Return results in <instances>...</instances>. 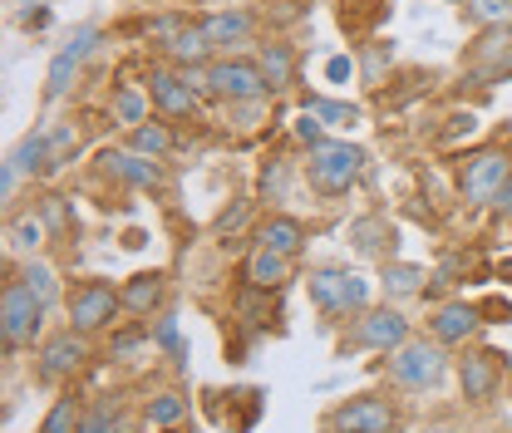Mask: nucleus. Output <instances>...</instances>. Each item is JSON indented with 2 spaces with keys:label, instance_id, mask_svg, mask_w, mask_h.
Returning a JSON list of instances; mask_svg holds the SVG:
<instances>
[{
  "label": "nucleus",
  "instance_id": "nucleus-1",
  "mask_svg": "<svg viewBox=\"0 0 512 433\" xmlns=\"http://www.w3.org/2000/svg\"><path fill=\"white\" fill-rule=\"evenodd\" d=\"M453 370V360H448V345L444 340H434V335H409L399 350H389L384 355V374H389V384L394 389H409V394H429V389H439Z\"/></svg>",
  "mask_w": 512,
  "mask_h": 433
},
{
  "label": "nucleus",
  "instance_id": "nucleus-2",
  "mask_svg": "<svg viewBox=\"0 0 512 433\" xmlns=\"http://www.w3.org/2000/svg\"><path fill=\"white\" fill-rule=\"evenodd\" d=\"M365 178V148L350 138H320L306 148V183L320 197H345Z\"/></svg>",
  "mask_w": 512,
  "mask_h": 433
},
{
  "label": "nucleus",
  "instance_id": "nucleus-3",
  "mask_svg": "<svg viewBox=\"0 0 512 433\" xmlns=\"http://www.w3.org/2000/svg\"><path fill=\"white\" fill-rule=\"evenodd\" d=\"M306 291H311V306L325 320H350V315L370 310V301H375L370 276L365 271H350V266H311Z\"/></svg>",
  "mask_w": 512,
  "mask_h": 433
},
{
  "label": "nucleus",
  "instance_id": "nucleus-4",
  "mask_svg": "<svg viewBox=\"0 0 512 433\" xmlns=\"http://www.w3.org/2000/svg\"><path fill=\"white\" fill-rule=\"evenodd\" d=\"M45 315H50V306L20 276H10L5 291H0V345H5V355L35 350L45 340Z\"/></svg>",
  "mask_w": 512,
  "mask_h": 433
},
{
  "label": "nucleus",
  "instance_id": "nucleus-5",
  "mask_svg": "<svg viewBox=\"0 0 512 433\" xmlns=\"http://www.w3.org/2000/svg\"><path fill=\"white\" fill-rule=\"evenodd\" d=\"M89 340H94V335H84V330H74V325L45 335V340L35 345V379H40V384H69L74 374L94 360Z\"/></svg>",
  "mask_w": 512,
  "mask_h": 433
},
{
  "label": "nucleus",
  "instance_id": "nucleus-6",
  "mask_svg": "<svg viewBox=\"0 0 512 433\" xmlns=\"http://www.w3.org/2000/svg\"><path fill=\"white\" fill-rule=\"evenodd\" d=\"M64 315H69L74 330L104 335V330H114L119 315H124V291H114L109 281H79V286L64 296Z\"/></svg>",
  "mask_w": 512,
  "mask_h": 433
},
{
  "label": "nucleus",
  "instance_id": "nucleus-7",
  "mask_svg": "<svg viewBox=\"0 0 512 433\" xmlns=\"http://www.w3.org/2000/svg\"><path fill=\"white\" fill-rule=\"evenodd\" d=\"M512 173V158L508 148H478V153H463L458 158V192L468 207H488L493 192L508 183Z\"/></svg>",
  "mask_w": 512,
  "mask_h": 433
},
{
  "label": "nucleus",
  "instance_id": "nucleus-8",
  "mask_svg": "<svg viewBox=\"0 0 512 433\" xmlns=\"http://www.w3.org/2000/svg\"><path fill=\"white\" fill-rule=\"evenodd\" d=\"M207 94L222 104H242V99H266L271 84L256 60H237V55H217L207 64Z\"/></svg>",
  "mask_w": 512,
  "mask_h": 433
},
{
  "label": "nucleus",
  "instance_id": "nucleus-9",
  "mask_svg": "<svg viewBox=\"0 0 512 433\" xmlns=\"http://www.w3.org/2000/svg\"><path fill=\"white\" fill-rule=\"evenodd\" d=\"M99 40H104V30H99V25H79L60 50H55V60H50V69H45V104H60L64 94L74 89L79 69H84L89 55L99 50Z\"/></svg>",
  "mask_w": 512,
  "mask_h": 433
},
{
  "label": "nucleus",
  "instance_id": "nucleus-10",
  "mask_svg": "<svg viewBox=\"0 0 512 433\" xmlns=\"http://www.w3.org/2000/svg\"><path fill=\"white\" fill-rule=\"evenodd\" d=\"M503 379H508V360L498 350H468L458 360V384H463V399L488 409L503 399Z\"/></svg>",
  "mask_w": 512,
  "mask_h": 433
},
{
  "label": "nucleus",
  "instance_id": "nucleus-11",
  "mask_svg": "<svg viewBox=\"0 0 512 433\" xmlns=\"http://www.w3.org/2000/svg\"><path fill=\"white\" fill-rule=\"evenodd\" d=\"M148 99H153V109L163 114V119H192L197 114V99H202V89L188 79V69L183 64H158L153 74H148Z\"/></svg>",
  "mask_w": 512,
  "mask_h": 433
},
{
  "label": "nucleus",
  "instance_id": "nucleus-12",
  "mask_svg": "<svg viewBox=\"0 0 512 433\" xmlns=\"http://www.w3.org/2000/svg\"><path fill=\"white\" fill-rule=\"evenodd\" d=\"M399 424L394 404L384 394H350L345 404H335L325 414V429H350V433H389Z\"/></svg>",
  "mask_w": 512,
  "mask_h": 433
},
{
  "label": "nucleus",
  "instance_id": "nucleus-13",
  "mask_svg": "<svg viewBox=\"0 0 512 433\" xmlns=\"http://www.w3.org/2000/svg\"><path fill=\"white\" fill-rule=\"evenodd\" d=\"M414 330H409V320H404V310L394 306H370L355 315V330H350V340L360 345V350H375V355H389V350H399L404 340H409Z\"/></svg>",
  "mask_w": 512,
  "mask_h": 433
},
{
  "label": "nucleus",
  "instance_id": "nucleus-14",
  "mask_svg": "<svg viewBox=\"0 0 512 433\" xmlns=\"http://www.w3.org/2000/svg\"><path fill=\"white\" fill-rule=\"evenodd\" d=\"M463 74L478 84H503L512 74V25L503 30H483L473 40V50L463 55Z\"/></svg>",
  "mask_w": 512,
  "mask_h": 433
},
{
  "label": "nucleus",
  "instance_id": "nucleus-15",
  "mask_svg": "<svg viewBox=\"0 0 512 433\" xmlns=\"http://www.w3.org/2000/svg\"><path fill=\"white\" fill-rule=\"evenodd\" d=\"M478 325H483L478 301H444V306H434V315H429V335L444 340L448 350H453V345H468V335H473Z\"/></svg>",
  "mask_w": 512,
  "mask_h": 433
},
{
  "label": "nucleus",
  "instance_id": "nucleus-16",
  "mask_svg": "<svg viewBox=\"0 0 512 433\" xmlns=\"http://www.w3.org/2000/svg\"><path fill=\"white\" fill-rule=\"evenodd\" d=\"M291 271H296V256H286V251L276 247H256L247 256V266H242V281L252 286V291H281L286 281H291Z\"/></svg>",
  "mask_w": 512,
  "mask_h": 433
},
{
  "label": "nucleus",
  "instance_id": "nucleus-17",
  "mask_svg": "<svg viewBox=\"0 0 512 433\" xmlns=\"http://www.w3.org/2000/svg\"><path fill=\"white\" fill-rule=\"evenodd\" d=\"M104 163H109V173L128 187H158L163 183V158H148V153H138V148H114V153H104Z\"/></svg>",
  "mask_w": 512,
  "mask_h": 433
},
{
  "label": "nucleus",
  "instance_id": "nucleus-18",
  "mask_svg": "<svg viewBox=\"0 0 512 433\" xmlns=\"http://www.w3.org/2000/svg\"><path fill=\"white\" fill-rule=\"evenodd\" d=\"M119 291H124L128 315H143V320H148V315H158L163 301H168V276H163V271H138V276H128Z\"/></svg>",
  "mask_w": 512,
  "mask_h": 433
},
{
  "label": "nucleus",
  "instance_id": "nucleus-19",
  "mask_svg": "<svg viewBox=\"0 0 512 433\" xmlns=\"http://www.w3.org/2000/svg\"><path fill=\"white\" fill-rule=\"evenodd\" d=\"M10 158L20 163V173H25V178L55 173V168H60V158H55V128H30V133L15 143V153H10Z\"/></svg>",
  "mask_w": 512,
  "mask_h": 433
},
{
  "label": "nucleus",
  "instance_id": "nucleus-20",
  "mask_svg": "<svg viewBox=\"0 0 512 433\" xmlns=\"http://www.w3.org/2000/svg\"><path fill=\"white\" fill-rule=\"evenodd\" d=\"M163 55L173 64H183V69H192V64H212L217 60V45H212V35H207V25L197 20V25H178V35L163 45Z\"/></svg>",
  "mask_w": 512,
  "mask_h": 433
},
{
  "label": "nucleus",
  "instance_id": "nucleus-21",
  "mask_svg": "<svg viewBox=\"0 0 512 433\" xmlns=\"http://www.w3.org/2000/svg\"><path fill=\"white\" fill-rule=\"evenodd\" d=\"M207 25V35H212V45H217V55H232L237 45H247L256 30V20L247 10H217V15H207L202 20Z\"/></svg>",
  "mask_w": 512,
  "mask_h": 433
},
{
  "label": "nucleus",
  "instance_id": "nucleus-22",
  "mask_svg": "<svg viewBox=\"0 0 512 433\" xmlns=\"http://www.w3.org/2000/svg\"><path fill=\"white\" fill-rule=\"evenodd\" d=\"M15 276H20V281H25V286H30V291H35V296H40V301H45L50 310H55L64 296H69V291L60 286V271H55V266H50L45 256H25Z\"/></svg>",
  "mask_w": 512,
  "mask_h": 433
},
{
  "label": "nucleus",
  "instance_id": "nucleus-23",
  "mask_svg": "<svg viewBox=\"0 0 512 433\" xmlns=\"http://www.w3.org/2000/svg\"><path fill=\"white\" fill-rule=\"evenodd\" d=\"M256 242H261V247L286 251V256H301V251H306V227H301L296 217H286V212H271V217L261 222Z\"/></svg>",
  "mask_w": 512,
  "mask_h": 433
},
{
  "label": "nucleus",
  "instance_id": "nucleus-24",
  "mask_svg": "<svg viewBox=\"0 0 512 433\" xmlns=\"http://www.w3.org/2000/svg\"><path fill=\"white\" fill-rule=\"evenodd\" d=\"M45 237H50V222H45L40 212L10 217V227H5V242H10V256H40V247H45Z\"/></svg>",
  "mask_w": 512,
  "mask_h": 433
},
{
  "label": "nucleus",
  "instance_id": "nucleus-25",
  "mask_svg": "<svg viewBox=\"0 0 512 433\" xmlns=\"http://www.w3.org/2000/svg\"><path fill=\"white\" fill-rule=\"evenodd\" d=\"M424 281H429L424 266H414V261H384V276H380L384 296H394V301H404V296H424V291H429Z\"/></svg>",
  "mask_w": 512,
  "mask_h": 433
},
{
  "label": "nucleus",
  "instance_id": "nucleus-26",
  "mask_svg": "<svg viewBox=\"0 0 512 433\" xmlns=\"http://www.w3.org/2000/svg\"><path fill=\"white\" fill-rule=\"evenodd\" d=\"M394 227L384 222V217H360L355 227H350V242H355V251H365V256H394Z\"/></svg>",
  "mask_w": 512,
  "mask_h": 433
},
{
  "label": "nucleus",
  "instance_id": "nucleus-27",
  "mask_svg": "<svg viewBox=\"0 0 512 433\" xmlns=\"http://www.w3.org/2000/svg\"><path fill=\"white\" fill-rule=\"evenodd\" d=\"M261 74H266V84H271V94H281V89H291L296 84V55H291V45H261Z\"/></svg>",
  "mask_w": 512,
  "mask_h": 433
},
{
  "label": "nucleus",
  "instance_id": "nucleus-28",
  "mask_svg": "<svg viewBox=\"0 0 512 433\" xmlns=\"http://www.w3.org/2000/svg\"><path fill=\"white\" fill-rule=\"evenodd\" d=\"M188 419V399L183 394H153L148 399V409H143V419H138V429H178Z\"/></svg>",
  "mask_w": 512,
  "mask_h": 433
},
{
  "label": "nucleus",
  "instance_id": "nucleus-29",
  "mask_svg": "<svg viewBox=\"0 0 512 433\" xmlns=\"http://www.w3.org/2000/svg\"><path fill=\"white\" fill-rule=\"evenodd\" d=\"M109 109H114V124L138 128L143 119H148V109H153L148 84H143V89H138V84H119V89H114V99H109Z\"/></svg>",
  "mask_w": 512,
  "mask_h": 433
},
{
  "label": "nucleus",
  "instance_id": "nucleus-30",
  "mask_svg": "<svg viewBox=\"0 0 512 433\" xmlns=\"http://www.w3.org/2000/svg\"><path fill=\"white\" fill-rule=\"evenodd\" d=\"M128 148H138V153H148V158H168V153H173V128L143 119L138 128H128Z\"/></svg>",
  "mask_w": 512,
  "mask_h": 433
},
{
  "label": "nucleus",
  "instance_id": "nucleus-31",
  "mask_svg": "<svg viewBox=\"0 0 512 433\" xmlns=\"http://www.w3.org/2000/svg\"><path fill=\"white\" fill-rule=\"evenodd\" d=\"M463 20L473 30H503V25H512V0H468Z\"/></svg>",
  "mask_w": 512,
  "mask_h": 433
},
{
  "label": "nucleus",
  "instance_id": "nucleus-32",
  "mask_svg": "<svg viewBox=\"0 0 512 433\" xmlns=\"http://www.w3.org/2000/svg\"><path fill=\"white\" fill-rule=\"evenodd\" d=\"M79 424H84V399L79 394H60L55 409L40 419V433H74Z\"/></svg>",
  "mask_w": 512,
  "mask_h": 433
},
{
  "label": "nucleus",
  "instance_id": "nucleus-33",
  "mask_svg": "<svg viewBox=\"0 0 512 433\" xmlns=\"http://www.w3.org/2000/svg\"><path fill=\"white\" fill-rule=\"evenodd\" d=\"M153 350H168L178 365H183V355H188V345H183V325H178V315H168V310H158V320H153Z\"/></svg>",
  "mask_w": 512,
  "mask_h": 433
},
{
  "label": "nucleus",
  "instance_id": "nucleus-34",
  "mask_svg": "<svg viewBox=\"0 0 512 433\" xmlns=\"http://www.w3.org/2000/svg\"><path fill=\"white\" fill-rule=\"evenodd\" d=\"M109 429H138V419L119 414V404H114V399H109V404H99V409H84L79 433H109Z\"/></svg>",
  "mask_w": 512,
  "mask_h": 433
},
{
  "label": "nucleus",
  "instance_id": "nucleus-35",
  "mask_svg": "<svg viewBox=\"0 0 512 433\" xmlns=\"http://www.w3.org/2000/svg\"><path fill=\"white\" fill-rule=\"evenodd\" d=\"M306 109H316L325 128H355L360 124V109L355 104H335V99H306Z\"/></svg>",
  "mask_w": 512,
  "mask_h": 433
},
{
  "label": "nucleus",
  "instance_id": "nucleus-36",
  "mask_svg": "<svg viewBox=\"0 0 512 433\" xmlns=\"http://www.w3.org/2000/svg\"><path fill=\"white\" fill-rule=\"evenodd\" d=\"M247 222H252V202H247V197H242V202H237V207H227V212H222V217H217V237H237V232H242V227H247Z\"/></svg>",
  "mask_w": 512,
  "mask_h": 433
},
{
  "label": "nucleus",
  "instance_id": "nucleus-37",
  "mask_svg": "<svg viewBox=\"0 0 512 433\" xmlns=\"http://www.w3.org/2000/svg\"><path fill=\"white\" fill-rule=\"evenodd\" d=\"M478 315H483V325H512V301L483 296V301H478Z\"/></svg>",
  "mask_w": 512,
  "mask_h": 433
},
{
  "label": "nucleus",
  "instance_id": "nucleus-38",
  "mask_svg": "<svg viewBox=\"0 0 512 433\" xmlns=\"http://www.w3.org/2000/svg\"><path fill=\"white\" fill-rule=\"evenodd\" d=\"M296 138H301L306 148H311V143H320V138H325V119H320L316 109H306V114L296 119Z\"/></svg>",
  "mask_w": 512,
  "mask_h": 433
},
{
  "label": "nucleus",
  "instance_id": "nucleus-39",
  "mask_svg": "<svg viewBox=\"0 0 512 433\" xmlns=\"http://www.w3.org/2000/svg\"><path fill=\"white\" fill-rule=\"evenodd\" d=\"M281 187H286V163L276 158L266 173H261V197H271V202H281Z\"/></svg>",
  "mask_w": 512,
  "mask_h": 433
},
{
  "label": "nucleus",
  "instance_id": "nucleus-40",
  "mask_svg": "<svg viewBox=\"0 0 512 433\" xmlns=\"http://www.w3.org/2000/svg\"><path fill=\"white\" fill-rule=\"evenodd\" d=\"M20 178H25V173H20V163H15V158H5V168H0V202H5V207L15 202V187H20Z\"/></svg>",
  "mask_w": 512,
  "mask_h": 433
},
{
  "label": "nucleus",
  "instance_id": "nucleus-41",
  "mask_svg": "<svg viewBox=\"0 0 512 433\" xmlns=\"http://www.w3.org/2000/svg\"><path fill=\"white\" fill-rule=\"evenodd\" d=\"M350 74H355V60H350V55H335V60L325 64V79H330V84H345Z\"/></svg>",
  "mask_w": 512,
  "mask_h": 433
},
{
  "label": "nucleus",
  "instance_id": "nucleus-42",
  "mask_svg": "<svg viewBox=\"0 0 512 433\" xmlns=\"http://www.w3.org/2000/svg\"><path fill=\"white\" fill-rule=\"evenodd\" d=\"M488 207H493L498 217H512V173H508V183L493 192V202H488Z\"/></svg>",
  "mask_w": 512,
  "mask_h": 433
},
{
  "label": "nucleus",
  "instance_id": "nucleus-43",
  "mask_svg": "<svg viewBox=\"0 0 512 433\" xmlns=\"http://www.w3.org/2000/svg\"><path fill=\"white\" fill-rule=\"evenodd\" d=\"M498 281H508V286H512V256L503 261V266H498Z\"/></svg>",
  "mask_w": 512,
  "mask_h": 433
},
{
  "label": "nucleus",
  "instance_id": "nucleus-44",
  "mask_svg": "<svg viewBox=\"0 0 512 433\" xmlns=\"http://www.w3.org/2000/svg\"><path fill=\"white\" fill-rule=\"evenodd\" d=\"M448 5H468V0H448Z\"/></svg>",
  "mask_w": 512,
  "mask_h": 433
},
{
  "label": "nucleus",
  "instance_id": "nucleus-45",
  "mask_svg": "<svg viewBox=\"0 0 512 433\" xmlns=\"http://www.w3.org/2000/svg\"><path fill=\"white\" fill-rule=\"evenodd\" d=\"M10 5H30V0H10Z\"/></svg>",
  "mask_w": 512,
  "mask_h": 433
}]
</instances>
